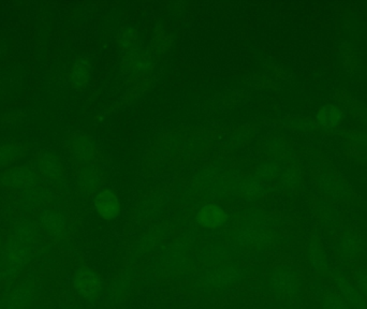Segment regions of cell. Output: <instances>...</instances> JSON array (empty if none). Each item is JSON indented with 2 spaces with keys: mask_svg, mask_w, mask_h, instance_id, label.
Segmentation results:
<instances>
[{
  "mask_svg": "<svg viewBox=\"0 0 367 309\" xmlns=\"http://www.w3.org/2000/svg\"><path fill=\"white\" fill-rule=\"evenodd\" d=\"M271 289L278 296H297L301 288L300 275L292 266H279L270 275Z\"/></svg>",
  "mask_w": 367,
  "mask_h": 309,
  "instance_id": "obj_1",
  "label": "cell"
},
{
  "mask_svg": "<svg viewBox=\"0 0 367 309\" xmlns=\"http://www.w3.org/2000/svg\"><path fill=\"white\" fill-rule=\"evenodd\" d=\"M330 276L333 289L342 296L351 309H367V301L361 294L352 279L342 272H331Z\"/></svg>",
  "mask_w": 367,
  "mask_h": 309,
  "instance_id": "obj_2",
  "label": "cell"
},
{
  "mask_svg": "<svg viewBox=\"0 0 367 309\" xmlns=\"http://www.w3.org/2000/svg\"><path fill=\"white\" fill-rule=\"evenodd\" d=\"M73 285L80 296L84 299L95 298L100 292V277L87 268H80L73 275Z\"/></svg>",
  "mask_w": 367,
  "mask_h": 309,
  "instance_id": "obj_3",
  "label": "cell"
},
{
  "mask_svg": "<svg viewBox=\"0 0 367 309\" xmlns=\"http://www.w3.org/2000/svg\"><path fill=\"white\" fill-rule=\"evenodd\" d=\"M315 293L322 309H351L332 287L319 285L315 289Z\"/></svg>",
  "mask_w": 367,
  "mask_h": 309,
  "instance_id": "obj_4",
  "label": "cell"
},
{
  "mask_svg": "<svg viewBox=\"0 0 367 309\" xmlns=\"http://www.w3.org/2000/svg\"><path fill=\"white\" fill-rule=\"evenodd\" d=\"M197 218L201 226L205 228H218L227 220V215L217 205H207L199 211Z\"/></svg>",
  "mask_w": 367,
  "mask_h": 309,
  "instance_id": "obj_5",
  "label": "cell"
},
{
  "mask_svg": "<svg viewBox=\"0 0 367 309\" xmlns=\"http://www.w3.org/2000/svg\"><path fill=\"white\" fill-rule=\"evenodd\" d=\"M96 209L98 213L105 219L115 218L119 212V204L111 191H103L99 193L95 201Z\"/></svg>",
  "mask_w": 367,
  "mask_h": 309,
  "instance_id": "obj_6",
  "label": "cell"
},
{
  "mask_svg": "<svg viewBox=\"0 0 367 309\" xmlns=\"http://www.w3.org/2000/svg\"><path fill=\"white\" fill-rule=\"evenodd\" d=\"M6 259L8 264L13 269H22L27 264L31 256L28 254L27 249L19 242H13L8 246L6 251Z\"/></svg>",
  "mask_w": 367,
  "mask_h": 309,
  "instance_id": "obj_7",
  "label": "cell"
},
{
  "mask_svg": "<svg viewBox=\"0 0 367 309\" xmlns=\"http://www.w3.org/2000/svg\"><path fill=\"white\" fill-rule=\"evenodd\" d=\"M31 299H33V289L28 288L27 286L20 287L8 298V309H23L31 303Z\"/></svg>",
  "mask_w": 367,
  "mask_h": 309,
  "instance_id": "obj_8",
  "label": "cell"
},
{
  "mask_svg": "<svg viewBox=\"0 0 367 309\" xmlns=\"http://www.w3.org/2000/svg\"><path fill=\"white\" fill-rule=\"evenodd\" d=\"M352 282L360 291L361 294L367 301V268L366 266H354Z\"/></svg>",
  "mask_w": 367,
  "mask_h": 309,
  "instance_id": "obj_9",
  "label": "cell"
},
{
  "mask_svg": "<svg viewBox=\"0 0 367 309\" xmlns=\"http://www.w3.org/2000/svg\"><path fill=\"white\" fill-rule=\"evenodd\" d=\"M63 220L59 214L49 213L43 219V226L53 233H61L63 228Z\"/></svg>",
  "mask_w": 367,
  "mask_h": 309,
  "instance_id": "obj_10",
  "label": "cell"
},
{
  "mask_svg": "<svg viewBox=\"0 0 367 309\" xmlns=\"http://www.w3.org/2000/svg\"><path fill=\"white\" fill-rule=\"evenodd\" d=\"M340 117V111L334 109V107H326V109H323L320 114L321 123L324 126H334Z\"/></svg>",
  "mask_w": 367,
  "mask_h": 309,
  "instance_id": "obj_11",
  "label": "cell"
},
{
  "mask_svg": "<svg viewBox=\"0 0 367 309\" xmlns=\"http://www.w3.org/2000/svg\"><path fill=\"white\" fill-rule=\"evenodd\" d=\"M215 275L214 284L218 282L219 285H225L230 282L232 279L237 276V272L233 269H227V270H221L217 272Z\"/></svg>",
  "mask_w": 367,
  "mask_h": 309,
  "instance_id": "obj_12",
  "label": "cell"
}]
</instances>
